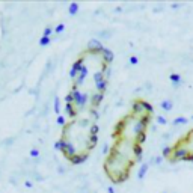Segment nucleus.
Returning <instances> with one entry per match:
<instances>
[{
  "mask_svg": "<svg viewBox=\"0 0 193 193\" xmlns=\"http://www.w3.org/2000/svg\"><path fill=\"white\" fill-rule=\"evenodd\" d=\"M152 106L142 98H136L131 109L113 127L112 145L103 163L104 173L113 184L127 181L133 168L140 162L147 130L152 119Z\"/></svg>",
  "mask_w": 193,
  "mask_h": 193,
  "instance_id": "1",
  "label": "nucleus"
},
{
  "mask_svg": "<svg viewBox=\"0 0 193 193\" xmlns=\"http://www.w3.org/2000/svg\"><path fill=\"white\" fill-rule=\"evenodd\" d=\"M98 112L88 110L77 115L62 128L60 139L56 142V148L71 163H82L89 157L96 145L98 133Z\"/></svg>",
  "mask_w": 193,
  "mask_h": 193,
  "instance_id": "2",
  "label": "nucleus"
},
{
  "mask_svg": "<svg viewBox=\"0 0 193 193\" xmlns=\"http://www.w3.org/2000/svg\"><path fill=\"white\" fill-rule=\"evenodd\" d=\"M62 29H63V24H59V27H57V29H56V30H57V32H60V30H62Z\"/></svg>",
  "mask_w": 193,
  "mask_h": 193,
  "instance_id": "4",
  "label": "nucleus"
},
{
  "mask_svg": "<svg viewBox=\"0 0 193 193\" xmlns=\"http://www.w3.org/2000/svg\"><path fill=\"white\" fill-rule=\"evenodd\" d=\"M162 107H165L166 110H171V107H172V103H171V101H165V103H162Z\"/></svg>",
  "mask_w": 193,
  "mask_h": 193,
  "instance_id": "3",
  "label": "nucleus"
}]
</instances>
